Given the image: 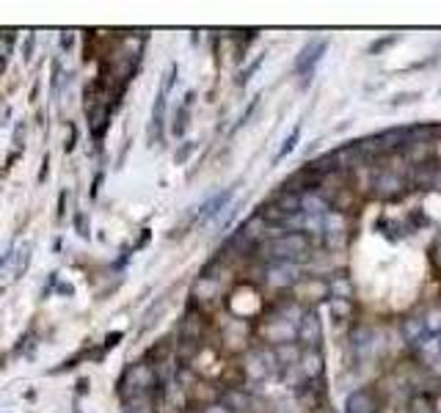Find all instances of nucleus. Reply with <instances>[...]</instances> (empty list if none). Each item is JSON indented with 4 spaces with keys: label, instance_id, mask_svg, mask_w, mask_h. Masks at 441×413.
<instances>
[{
    "label": "nucleus",
    "instance_id": "obj_1",
    "mask_svg": "<svg viewBox=\"0 0 441 413\" xmlns=\"http://www.w3.org/2000/svg\"><path fill=\"white\" fill-rule=\"evenodd\" d=\"M158 391V369L152 364H146L144 358L127 364L125 372L119 375L116 380V394H119V403L138 397V394H155Z\"/></svg>",
    "mask_w": 441,
    "mask_h": 413
},
{
    "label": "nucleus",
    "instance_id": "obj_2",
    "mask_svg": "<svg viewBox=\"0 0 441 413\" xmlns=\"http://www.w3.org/2000/svg\"><path fill=\"white\" fill-rule=\"evenodd\" d=\"M304 281V270L295 265V262H273V265H265V287L276 289V292H284V289H293Z\"/></svg>",
    "mask_w": 441,
    "mask_h": 413
},
{
    "label": "nucleus",
    "instance_id": "obj_3",
    "mask_svg": "<svg viewBox=\"0 0 441 413\" xmlns=\"http://www.w3.org/2000/svg\"><path fill=\"white\" fill-rule=\"evenodd\" d=\"M262 345L267 347H279V345H293L298 339V325L287 320H279V317H267V320L257 328Z\"/></svg>",
    "mask_w": 441,
    "mask_h": 413
},
{
    "label": "nucleus",
    "instance_id": "obj_4",
    "mask_svg": "<svg viewBox=\"0 0 441 413\" xmlns=\"http://www.w3.org/2000/svg\"><path fill=\"white\" fill-rule=\"evenodd\" d=\"M375 168V166H372ZM408 180L397 177L392 171H384V168H375V177H372V196L381 198V201H397L408 193Z\"/></svg>",
    "mask_w": 441,
    "mask_h": 413
},
{
    "label": "nucleus",
    "instance_id": "obj_5",
    "mask_svg": "<svg viewBox=\"0 0 441 413\" xmlns=\"http://www.w3.org/2000/svg\"><path fill=\"white\" fill-rule=\"evenodd\" d=\"M218 403L229 413H251L254 411V394H248L243 386H220Z\"/></svg>",
    "mask_w": 441,
    "mask_h": 413
},
{
    "label": "nucleus",
    "instance_id": "obj_6",
    "mask_svg": "<svg viewBox=\"0 0 441 413\" xmlns=\"http://www.w3.org/2000/svg\"><path fill=\"white\" fill-rule=\"evenodd\" d=\"M295 342L301 345V350H314L323 342V322L312 309L304 314V320L298 322V339Z\"/></svg>",
    "mask_w": 441,
    "mask_h": 413
},
{
    "label": "nucleus",
    "instance_id": "obj_7",
    "mask_svg": "<svg viewBox=\"0 0 441 413\" xmlns=\"http://www.w3.org/2000/svg\"><path fill=\"white\" fill-rule=\"evenodd\" d=\"M298 369H301L304 380H323V377H326V356H323V350H320V347H314V350H301Z\"/></svg>",
    "mask_w": 441,
    "mask_h": 413
},
{
    "label": "nucleus",
    "instance_id": "obj_8",
    "mask_svg": "<svg viewBox=\"0 0 441 413\" xmlns=\"http://www.w3.org/2000/svg\"><path fill=\"white\" fill-rule=\"evenodd\" d=\"M345 413H381V400L375 397L372 389H358L348 397Z\"/></svg>",
    "mask_w": 441,
    "mask_h": 413
},
{
    "label": "nucleus",
    "instance_id": "obj_9",
    "mask_svg": "<svg viewBox=\"0 0 441 413\" xmlns=\"http://www.w3.org/2000/svg\"><path fill=\"white\" fill-rule=\"evenodd\" d=\"M218 295H220V281H216V278H204V275H199L196 284H193V289H190V300L199 303L202 309H204V303H210V300L218 298Z\"/></svg>",
    "mask_w": 441,
    "mask_h": 413
},
{
    "label": "nucleus",
    "instance_id": "obj_10",
    "mask_svg": "<svg viewBox=\"0 0 441 413\" xmlns=\"http://www.w3.org/2000/svg\"><path fill=\"white\" fill-rule=\"evenodd\" d=\"M323 50H326V42H312V45H307L304 50H301V55H298V61H295L298 75H304V78L312 75V69H314V64L320 61Z\"/></svg>",
    "mask_w": 441,
    "mask_h": 413
},
{
    "label": "nucleus",
    "instance_id": "obj_11",
    "mask_svg": "<svg viewBox=\"0 0 441 413\" xmlns=\"http://www.w3.org/2000/svg\"><path fill=\"white\" fill-rule=\"evenodd\" d=\"M160 411V400L155 394H138L122 403V413H158Z\"/></svg>",
    "mask_w": 441,
    "mask_h": 413
},
{
    "label": "nucleus",
    "instance_id": "obj_12",
    "mask_svg": "<svg viewBox=\"0 0 441 413\" xmlns=\"http://www.w3.org/2000/svg\"><path fill=\"white\" fill-rule=\"evenodd\" d=\"M309 309L301 303V300H284V303H279L276 309H273V314L270 317H279V320H287V322H293V325H298V322L304 320V314H307Z\"/></svg>",
    "mask_w": 441,
    "mask_h": 413
},
{
    "label": "nucleus",
    "instance_id": "obj_13",
    "mask_svg": "<svg viewBox=\"0 0 441 413\" xmlns=\"http://www.w3.org/2000/svg\"><path fill=\"white\" fill-rule=\"evenodd\" d=\"M229 198H232V190H220V193H216V196L199 210V224H210L213 218H218L220 210L229 204Z\"/></svg>",
    "mask_w": 441,
    "mask_h": 413
},
{
    "label": "nucleus",
    "instance_id": "obj_14",
    "mask_svg": "<svg viewBox=\"0 0 441 413\" xmlns=\"http://www.w3.org/2000/svg\"><path fill=\"white\" fill-rule=\"evenodd\" d=\"M267 201H273V204H276L281 212H287L290 218L301 212V196H298V193H290V190H284V187H281V190H276Z\"/></svg>",
    "mask_w": 441,
    "mask_h": 413
},
{
    "label": "nucleus",
    "instance_id": "obj_15",
    "mask_svg": "<svg viewBox=\"0 0 441 413\" xmlns=\"http://www.w3.org/2000/svg\"><path fill=\"white\" fill-rule=\"evenodd\" d=\"M400 331H402V339L408 342V345H414V342H419L428 331H425V320L419 317V314H408V317H402L400 320Z\"/></svg>",
    "mask_w": 441,
    "mask_h": 413
},
{
    "label": "nucleus",
    "instance_id": "obj_16",
    "mask_svg": "<svg viewBox=\"0 0 441 413\" xmlns=\"http://www.w3.org/2000/svg\"><path fill=\"white\" fill-rule=\"evenodd\" d=\"M301 212H307V215H328V212H331V204H328L317 190H312V193H304V196H301Z\"/></svg>",
    "mask_w": 441,
    "mask_h": 413
},
{
    "label": "nucleus",
    "instance_id": "obj_17",
    "mask_svg": "<svg viewBox=\"0 0 441 413\" xmlns=\"http://www.w3.org/2000/svg\"><path fill=\"white\" fill-rule=\"evenodd\" d=\"M273 353H276V361H279L281 372L287 367H295V364L301 361V345H298V342H293V345H279V347H273Z\"/></svg>",
    "mask_w": 441,
    "mask_h": 413
},
{
    "label": "nucleus",
    "instance_id": "obj_18",
    "mask_svg": "<svg viewBox=\"0 0 441 413\" xmlns=\"http://www.w3.org/2000/svg\"><path fill=\"white\" fill-rule=\"evenodd\" d=\"M31 254H34V242H22L20 248H14V270H11V278H14V281H20L22 273L28 270Z\"/></svg>",
    "mask_w": 441,
    "mask_h": 413
},
{
    "label": "nucleus",
    "instance_id": "obj_19",
    "mask_svg": "<svg viewBox=\"0 0 441 413\" xmlns=\"http://www.w3.org/2000/svg\"><path fill=\"white\" fill-rule=\"evenodd\" d=\"M193 96L196 94L188 92V96H185V105H179L174 113V124H172V133H174V138H182L185 136V130H188V116H190V105H193Z\"/></svg>",
    "mask_w": 441,
    "mask_h": 413
},
{
    "label": "nucleus",
    "instance_id": "obj_20",
    "mask_svg": "<svg viewBox=\"0 0 441 413\" xmlns=\"http://www.w3.org/2000/svg\"><path fill=\"white\" fill-rule=\"evenodd\" d=\"M351 295H353V287H351V281H348V275L337 273L328 281V298H348V300H351Z\"/></svg>",
    "mask_w": 441,
    "mask_h": 413
},
{
    "label": "nucleus",
    "instance_id": "obj_21",
    "mask_svg": "<svg viewBox=\"0 0 441 413\" xmlns=\"http://www.w3.org/2000/svg\"><path fill=\"white\" fill-rule=\"evenodd\" d=\"M436 397H425V394H416L411 397L408 403V413H436Z\"/></svg>",
    "mask_w": 441,
    "mask_h": 413
},
{
    "label": "nucleus",
    "instance_id": "obj_22",
    "mask_svg": "<svg viewBox=\"0 0 441 413\" xmlns=\"http://www.w3.org/2000/svg\"><path fill=\"white\" fill-rule=\"evenodd\" d=\"M422 320H425V331H428L430 336H441V306L428 309V312L422 314Z\"/></svg>",
    "mask_w": 441,
    "mask_h": 413
},
{
    "label": "nucleus",
    "instance_id": "obj_23",
    "mask_svg": "<svg viewBox=\"0 0 441 413\" xmlns=\"http://www.w3.org/2000/svg\"><path fill=\"white\" fill-rule=\"evenodd\" d=\"M328 309H331V314H334L337 320H348L353 312L348 298H328Z\"/></svg>",
    "mask_w": 441,
    "mask_h": 413
},
{
    "label": "nucleus",
    "instance_id": "obj_24",
    "mask_svg": "<svg viewBox=\"0 0 441 413\" xmlns=\"http://www.w3.org/2000/svg\"><path fill=\"white\" fill-rule=\"evenodd\" d=\"M72 224H75V231L83 237V240H88L91 237V226H88V215L83 212V210H78L75 215H72Z\"/></svg>",
    "mask_w": 441,
    "mask_h": 413
},
{
    "label": "nucleus",
    "instance_id": "obj_25",
    "mask_svg": "<svg viewBox=\"0 0 441 413\" xmlns=\"http://www.w3.org/2000/svg\"><path fill=\"white\" fill-rule=\"evenodd\" d=\"M36 31H28V39H25V45H22V61L25 64H31L34 61V52H36Z\"/></svg>",
    "mask_w": 441,
    "mask_h": 413
},
{
    "label": "nucleus",
    "instance_id": "obj_26",
    "mask_svg": "<svg viewBox=\"0 0 441 413\" xmlns=\"http://www.w3.org/2000/svg\"><path fill=\"white\" fill-rule=\"evenodd\" d=\"M298 136H301V130H298V127H295V130H293V133H290V138H287V140H284V146H281V149H279V154H276V163H279V160H284V157H287V154H290V152H293V149H295V143H298Z\"/></svg>",
    "mask_w": 441,
    "mask_h": 413
},
{
    "label": "nucleus",
    "instance_id": "obj_27",
    "mask_svg": "<svg viewBox=\"0 0 441 413\" xmlns=\"http://www.w3.org/2000/svg\"><path fill=\"white\" fill-rule=\"evenodd\" d=\"M58 47L64 52H72V47H75V31H61L58 34Z\"/></svg>",
    "mask_w": 441,
    "mask_h": 413
},
{
    "label": "nucleus",
    "instance_id": "obj_28",
    "mask_svg": "<svg viewBox=\"0 0 441 413\" xmlns=\"http://www.w3.org/2000/svg\"><path fill=\"white\" fill-rule=\"evenodd\" d=\"M25 130H28V122H25V119H22V122H17V127H14V138H11L17 149H22V146H25Z\"/></svg>",
    "mask_w": 441,
    "mask_h": 413
},
{
    "label": "nucleus",
    "instance_id": "obj_29",
    "mask_svg": "<svg viewBox=\"0 0 441 413\" xmlns=\"http://www.w3.org/2000/svg\"><path fill=\"white\" fill-rule=\"evenodd\" d=\"M430 262H433V268L441 273V234L436 237V242H433V248H430Z\"/></svg>",
    "mask_w": 441,
    "mask_h": 413
},
{
    "label": "nucleus",
    "instance_id": "obj_30",
    "mask_svg": "<svg viewBox=\"0 0 441 413\" xmlns=\"http://www.w3.org/2000/svg\"><path fill=\"white\" fill-rule=\"evenodd\" d=\"M102 180H105V171H97V177L91 180V187H88V196L97 198L99 196V187H102Z\"/></svg>",
    "mask_w": 441,
    "mask_h": 413
},
{
    "label": "nucleus",
    "instance_id": "obj_31",
    "mask_svg": "<svg viewBox=\"0 0 441 413\" xmlns=\"http://www.w3.org/2000/svg\"><path fill=\"white\" fill-rule=\"evenodd\" d=\"M190 152H193V143H185V146H179V149H176V154H174L176 166H182V163L188 160V154H190Z\"/></svg>",
    "mask_w": 441,
    "mask_h": 413
},
{
    "label": "nucleus",
    "instance_id": "obj_32",
    "mask_svg": "<svg viewBox=\"0 0 441 413\" xmlns=\"http://www.w3.org/2000/svg\"><path fill=\"white\" fill-rule=\"evenodd\" d=\"M122 339H125V333H122V331H116V333H108V336H105V345H102V350L108 353V350H111L113 345H119Z\"/></svg>",
    "mask_w": 441,
    "mask_h": 413
},
{
    "label": "nucleus",
    "instance_id": "obj_33",
    "mask_svg": "<svg viewBox=\"0 0 441 413\" xmlns=\"http://www.w3.org/2000/svg\"><path fill=\"white\" fill-rule=\"evenodd\" d=\"M75 146H78V127L75 124H69V136H66V152H75Z\"/></svg>",
    "mask_w": 441,
    "mask_h": 413
},
{
    "label": "nucleus",
    "instance_id": "obj_34",
    "mask_svg": "<svg viewBox=\"0 0 441 413\" xmlns=\"http://www.w3.org/2000/svg\"><path fill=\"white\" fill-rule=\"evenodd\" d=\"M260 64H262V58H257V61H254V64H251V66H248V69H246V72L240 75V83H246V80H248V78H251V75H254V72L260 69Z\"/></svg>",
    "mask_w": 441,
    "mask_h": 413
},
{
    "label": "nucleus",
    "instance_id": "obj_35",
    "mask_svg": "<svg viewBox=\"0 0 441 413\" xmlns=\"http://www.w3.org/2000/svg\"><path fill=\"white\" fill-rule=\"evenodd\" d=\"M66 190H61V198H58V221H64V215H66Z\"/></svg>",
    "mask_w": 441,
    "mask_h": 413
},
{
    "label": "nucleus",
    "instance_id": "obj_36",
    "mask_svg": "<svg viewBox=\"0 0 441 413\" xmlns=\"http://www.w3.org/2000/svg\"><path fill=\"white\" fill-rule=\"evenodd\" d=\"M202 413H229L220 403H213V405H207V408H202Z\"/></svg>",
    "mask_w": 441,
    "mask_h": 413
},
{
    "label": "nucleus",
    "instance_id": "obj_37",
    "mask_svg": "<svg viewBox=\"0 0 441 413\" xmlns=\"http://www.w3.org/2000/svg\"><path fill=\"white\" fill-rule=\"evenodd\" d=\"M47 166H50V154H44L42 157V171H39V182L47 180Z\"/></svg>",
    "mask_w": 441,
    "mask_h": 413
},
{
    "label": "nucleus",
    "instance_id": "obj_38",
    "mask_svg": "<svg viewBox=\"0 0 441 413\" xmlns=\"http://www.w3.org/2000/svg\"><path fill=\"white\" fill-rule=\"evenodd\" d=\"M58 295H75V287H69V284H61V287H58Z\"/></svg>",
    "mask_w": 441,
    "mask_h": 413
},
{
    "label": "nucleus",
    "instance_id": "obj_39",
    "mask_svg": "<svg viewBox=\"0 0 441 413\" xmlns=\"http://www.w3.org/2000/svg\"><path fill=\"white\" fill-rule=\"evenodd\" d=\"M88 391V380L83 377V380H78V394H86Z\"/></svg>",
    "mask_w": 441,
    "mask_h": 413
},
{
    "label": "nucleus",
    "instance_id": "obj_40",
    "mask_svg": "<svg viewBox=\"0 0 441 413\" xmlns=\"http://www.w3.org/2000/svg\"><path fill=\"white\" fill-rule=\"evenodd\" d=\"M6 66H8V64H6V61H3V58H0V75H3V72H6Z\"/></svg>",
    "mask_w": 441,
    "mask_h": 413
},
{
    "label": "nucleus",
    "instance_id": "obj_41",
    "mask_svg": "<svg viewBox=\"0 0 441 413\" xmlns=\"http://www.w3.org/2000/svg\"><path fill=\"white\" fill-rule=\"evenodd\" d=\"M185 413H202V408H188Z\"/></svg>",
    "mask_w": 441,
    "mask_h": 413
},
{
    "label": "nucleus",
    "instance_id": "obj_42",
    "mask_svg": "<svg viewBox=\"0 0 441 413\" xmlns=\"http://www.w3.org/2000/svg\"><path fill=\"white\" fill-rule=\"evenodd\" d=\"M436 190H441V174H439V184H436Z\"/></svg>",
    "mask_w": 441,
    "mask_h": 413
}]
</instances>
